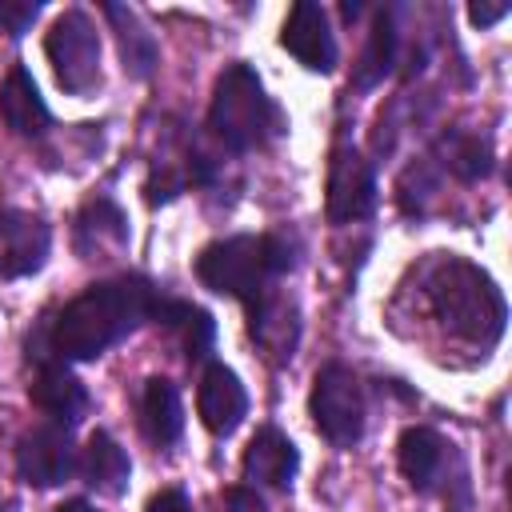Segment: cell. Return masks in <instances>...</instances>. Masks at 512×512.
<instances>
[{"label":"cell","mask_w":512,"mask_h":512,"mask_svg":"<svg viewBox=\"0 0 512 512\" xmlns=\"http://www.w3.org/2000/svg\"><path fill=\"white\" fill-rule=\"evenodd\" d=\"M160 296L164 292L148 276H112L88 284L52 320H44V328L28 340V352H36V360H56V364L96 360L112 344L132 336L140 324H148L156 316Z\"/></svg>","instance_id":"6da1fadb"},{"label":"cell","mask_w":512,"mask_h":512,"mask_svg":"<svg viewBox=\"0 0 512 512\" xmlns=\"http://www.w3.org/2000/svg\"><path fill=\"white\" fill-rule=\"evenodd\" d=\"M428 304H432L436 320L468 344L492 348L504 332V316H508L504 292L496 288V280L484 268H476L460 256H448L432 268Z\"/></svg>","instance_id":"7a4b0ae2"},{"label":"cell","mask_w":512,"mask_h":512,"mask_svg":"<svg viewBox=\"0 0 512 512\" xmlns=\"http://www.w3.org/2000/svg\"><path fill=\"white\" fill-rule=\"evenodd\" d=\"M296 268V252L284 236L264 232V236H224L200 248L196 256V276L208 292L252 304L260 292L272 288V280H280L284 272Z\"/></svg>","instance_id":"3957f363"},{"label":"cell","mask_w":512,"mask_h":512,"mask_svg":"<svg viewBox=\"0 0 512 512\" xmlns=\"http://www.w3.org/2000/svg\"><path fill=\"white\" fill-rule=\"evenodd\" d=\"M208 132L228 152L244 156V152H256V148L272 144L276 136H284L288 120H284L280 104L268 96L256 68L236 60L216 76L212 104H208Z\"/></svg>","instance_id":"277c9868"},{"label":"cell","mask_w":512,"mask_h":512,"mask_svg":"<svg viewBox=\"0 0 512 512\" xmlns=\"http://www.w3.org/2000/svg\"><path fill=\"white\" fill-rule=\"evenodd\" d=\"M396 464L404 472V480L424 492V496H440L448 504V512H472V480H468V464L456 452L452 440H444L436 428L412 424L400 432L396 444Z\"/></svg>","instance_id":"5b68a950"},{"label":"cell","mask_w":512,"mask_h":512,"mask_svg":"<svg viewBox=\"0 0 512 512\" xmlns=\"http://www.w3.org/2000/svg\"><path fill=\"white\" fill-rule=\"evenodd\" d=\"M308 416L316 424V432L336 444V448H352L364 436V420H368V404H364V384L360 376L340 364L328 360L308 392Z\"/></svg>","instance_id":"8992f818"},{"label":"cell","mask_w":512,"mask_h":512,"mask_svg":"<svg viewBox=\"0 0 512 512\" xmlns=\"http://www.w3.org/2000/svg\"><path fill=\"white\" fill-rule=\"evenodd\" d=\"M56 84L68 96H88L100 88V32L84 8H64L44 36Z\"/></svg>","instance_id":"52a82bcc"},{"label":"cell","mask_w":512,"mask_h":512,"mask_svg":"<svg viewBox=\"0 0 512 512\" xmlns=\"http://www.w3.org/2000/svg\"><path fill=\"white\" fill-rule=\"evenodd\" d=\"M376 212V168L356 144H336L328 152L324 216L328 224H360Z\"/></svg>","instance_id":"ba28073f"},{"label":"cell","mask_w":512,"mask_h":512,"mask_svg":"<svg viewBox=\"0 0 512 512\" xmlns=\"http://www.w3.org/2000/svg\"><path fill=\"white\" fill-rule=\"evenodd\" d=\"M76 468V444H72V428L68 424H36L32 432L20 436L16 444V472L24 484L32 488H56L72 476Z\"/></svg>","instance_id":"9c48e42d"},{"label":"cell","mask_w":512,"mask_h":512,"mask_svg":"<svg viewBox=\"0 0 512 512\" xmlns=\"http://www.w3.org/2000/svg\"><path fill=\"white\" fill-rule=\"evenodd\" d=\"M52 252V228L24 208H0V280H24L44 268Z\"/></svg>","instance_id":"30bf717a"},{"label":"cell","mask_w":512,"mask_h":512,"mask_svg":"<svg viewBox=\"0 0 512 512\" xmlns=\"http://www.w3.org/2000/svg\"><path fill=\"white\" fill-rule=\"evenodd\" d=\"M244 308H248V336L256 340V348L272 364H288L296 344H300V308H296V300L280 288H268Z\"/></svg>","instance_id":"8fae6325"},{"label":"cell","mask_w":512,"mask_h":512,"mask_svg":"<svg viewBox=\"0 0 512 512\" xmlns=\"http://www.w3.org/2000/svg\"><path fill=\"white\" fill-rule=\"evenodd\" d=\"M280 44L308 68V72H320L328 76L336 68V36H332V24H328V12L316 4V0H296L288 8V20L280 28Z\"/></svg>","instance_id":"7c38bea8"},{"label":"cell","mask_w":512,"mask_h":512,"mask_svg":"<svg viewBox=\"0 0 512 512\" xmlns=\"http://www.w3.org/2000/svg\"><path fill=\"white\" fill-rule=\"evenodd\" d=\"M240 472L248 480V488H276V492H288L296 472H300V448L276 428V424H264L256 428V436L248 440L244 448V460H240Z\"/></svg>","instance_id":"4fadbf2b"},{"label":"cell","mask_w":512,"mask_h":512,"mask_svg":"<svg viewBox=\"0 0 512 512\" xmlns=\"http://www.w3.org/2000/svg\"><path fill=\"white\" fill-rule=\"evenodd\" d=\"M196 412H200V424L212 432V436H232L244 416H248V392L240 384V376L212 360L200 376V388H196Z\"/></svg>","instance_id":"5bb4252c"},{"label":"cell","mask_w":512,"mask_h":512,"mask_svg":"<svg viewBox=\"0 0 512 512\" xmlns=\"http://www.w3.org/2000/svg\"><path fill=\"white\" fill-rule=\"evenodd\" d=\"M72 248L80 260H100L128 248V216L112 196L88 200L72 220Z\"/></svg>","instance_id":"9a60e30c"},{"label":"cell","mask_w":512,"mask_h":512,"mask_svg":"<svg viewBox=\"0 0 512 512\" xmlns=\"http://www.w3.org/2000/svg\"><path fill=\"white\" fill-rule=\"evenodd\" d=\"M28 400L44 416H52L56 424H68V428L88 412L84 384L68 372V364H56V360H40V368H36V376L28 384Z\"/></svg>","instance_id":"2e32d148"},{"label":"cell","mask_w":512,"mask_h":512,"mask_svg":"<svg viewBox=\"0 0 512 512\" xmlns=\"http://www.w3.org/2000/svg\"><path fill=\"white\" fill-rule=\"evenodd\" d=\"M0 120L24 140H36L52 128V112L24 64H12V72L0 84Z\"/></svg>","instance_id":"e0dca14e"},{"label":"cell","mask_w":512,"mask_h":512,"mask_svg":"<svg viewBox=\"0 0 512 512\" xmlns=\"http://www.w3.org/2000/svg\"><path fill=\"white\" fill-rule=\"evenodd\" d=\"M76 468H80L84 484H88L96 496H124V488H128V480H132V460H128V452H124V448L116 444V436L104 432V428L88 436V444H84Z\"/></svg>","instance_id":"ac0fdd59"},{"label":"cell","mask_w":512,"mask_h":512,"mask_svg":"<svg viewBox=\"0 0 512 512\" xmlns=\"http://www.w3.org/2000/svg\"><path fill=\"white\" fill-rule=\"evenodd\" d=\"M140 428H144V436L156 448H168V444L180 440V432H184V404H180V392H176L172 380H164V376L144 380V392H140Z\"/></svg>","instance_id":"d6986e66"},{"label":"cell","mask_w":512,"mask_h":512,"mask_svg":"<svg viewBox=\"0 0 512 512\" xmlns=\"http://www.w3.org/2000/svg\"><path fill=\"white\" fill-rule=\"evenodd\" d=\"M396 60H400V32H396V12L392 8H380L376 20H372V32H368V44L360 52V64H356V88L368 92L376 84H384V76L396 72Z\"/></svg>","instance_id":"ffe728a7"},{"label":"cell","mask_w":512,"mask_h":512,"mask_svg":"<svg viewBox=\"0 0 512 512\" xmlns=\"http://www.w3.org/2000/svg\"><path fill=\"white\" fill-rule=\"evenodd\" d=\"M152 320H160V324L180 340L184 360L196 364V360L208 356L212 336H216V324H212V316H208L204 308H196V304H188V300H168V296H160Z\"/></svg>","instance_id":"44dd1931"},{"label":"cell","mask_w":512,"mask_h":512,"mask_svg":"<svg viewBox=\"0 0 512 512\" xmlns=\"http://www.w3.org/2000/svg\"><path fill=\"white\" fill-rule=\"evenodd\" d=\"M100 12L112 20L116 28V44H120V60H124V72L132 80H144L152 68H156V36L140 24V16L124 4H100Z\"/></svg>","instance_id":"7402d4cb"},{"label":"cell","mask_w":512,"mask_h":512,"mask_svg":"<svg viewBox=\"0 0 512 512\" xmlns=\"http://www.w3.org/2000/svg\"><path fill=\"white\" fill-rule=\"evenodd\" d=\"M436 156H440V168L452 172L464 184H476V180H484L492 172V144L480 132H448V136H440Z\"/></svg>","instance_id":"603a6c76"},{"label":"cell","mask_w":512,"mask_h":512,"mask_svg":"<svg viewBox=\"0 0 512 512\" xmlns=\"http://www.w3.org/2000/svg\"><path fill=\"white\" fill-rule=\"evenodd\" d=\"M40 12H44L40 0H0V28H4L12 40H20V36L36 24Z\"/></svg>","instance_id":"cb8c5ba5"},{"label":"cell","mask_w":512,"mask_h":512,"mask_svg":"<svg viewBox=\"0 0 512 512\" xmlns=\"http://www.w3.org/2000/svg\"><path fill=\"white\" fill-rule=\"evenodd\" d=\"M220 512H268V508H264V500H260V492H256V488L240 484V488H228V492H224Z\"/></svg>","instance_id":"d4e9b609"},{"label":"cell","mask_w":512,"mask_h":512,"mask_svg":"<svg viewBox=\"0 0 512 512\" xmlns=\"http://www.w3.org/2000/svg\"><path fill=\"white\" fill-rule=\"evenodd\" d=\"M144 512H192V500H188L180 488H164V492H156V496L148 500Z\"/></svg>","instance_id":"484cf974"},{"label":"cell","mask_w":512,"mask_h":512,"mask_svg":"<svg viewBox=\"0 0 512 512\" xmlns=\"http://www.w3.org/2000/svg\"><path fill=\"white\" fill-rule=\"evenodd\" d=\"M508 16V4L500 0V4H468V20L476 24V28H492L496 20H504Z\"/></svg>","instance_id":"4316f807"},{"label":"cell","mask_w":512,"mask_h":512,"mask_svg":"<svg viewBox=\"0 0 512 512\" xmlns=\"http://www.w3.org/2000/svg\"><path fill=\"white\" fill-rule=\"evenodd\" d=\"M56 512H96V508H92L88 500H64V504H60Z\"/></svg>","instance_id":"83f0119b"},{"label":"cell","mask_w":512,"mask_h":512,"mask_svg":"<svg viewBox=\"0 0 512 512\" xmlns=\"http://www.w3.org/2000/svg\"><path fill=\"white\" fill-rule=\"evenodd\" d=\"M0 512H16V508H12V504H0Z\"/></svg>","instance_id":"f1b7e54d"}]
</instances>
